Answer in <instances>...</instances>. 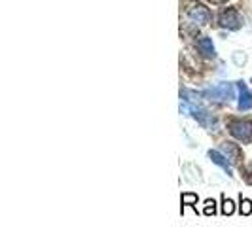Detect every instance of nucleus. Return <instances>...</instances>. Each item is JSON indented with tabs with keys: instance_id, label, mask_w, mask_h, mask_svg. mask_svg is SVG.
I'll use <instances>...</instances> for the list:
<instances>
[{
	"instance_id": "7",
	"label": "nucleus",
	"mask_w": 252,
	"mask_h": 227,
	"mask_svg": "<svg viewBox=\"0 0 252 227\" xmlns=\"http://www.w3.org/2000/svg\"><path fill=\"white\" fill-rule=\"evenodd\" d=\"M180 202H182V212H184V206H191V208H195V204H197V195L195 193H182V197H180ZM197 210V208H195Z\"/></svg>"
},
{
	"instance_id": "10",
	"label": "nucleus",
	"mask_w": 252,
	"mask_h": 227,
	"mask_svg": "<svg viewBox=\"0 0 252 227\" xmlns=\"http://www.w3.org/2000/svg\"><path fill=\"white\" fill-rule=\"evenodd\" d=\"M203 214H205V216H215L216 214V201H215V199H207V201H205Z\"/></svg>"
},
{
	"instance_id": "3",
	"label": "nucleus",
	"mask_w": 252,
	"mask_h": 227,
	"mask_svg": "<svg viewBox=\"0 0 252 227\" xmlns=\"http://www.w3.org/2000/svg\"><path fill=\"white\" fill-rule=\"evenodd\" d=\"M220 151L231 161V165L239 163L241 159H243V151H241L239 144H235V142H231V140L222 142V144H220Z\"/></svg>"
},
{
	"instance_id": "11",
	"label": "nucleus",
	"mask_w": 252,
	"mask_h": 227,
	"mask_svg": "<svg viewBox=\"0 0 252 227\" xmlns=\"http://www.w3.org/2000/svg\"><path fill=\"white\" fill-rule=\"evenodd\" d=\"M199 48H201L207 55H213V53H215V50H213V46H211V42H209V40H203V42H199Z\"/></svg>"
},
{
	"instance_id": "1",
	"label": "nucleus",
	"mask_w": 252,
	"mask_h": 227,
	"mask_svg": "<svg viewBox=\"0 0 252 227\" xmlns=\"http://www.w3.org/2000/svg\"><path fill=\"white\" fill-rule=\"evenodd\" d=\"M180 112L182 114H189V115H193L199 123H201L205 129H211V131H215L216 125H218V121H216V117L213 114H209L207 110H203L199 106H191V104H180Z\"/></svg>"
},
{
	"instance_id": "9",
	"label": "nucleus",
	"mask_w": 252,
	"mask_h": 227,
	"mask_svg": "<svg viewBox=\"0 0 252 227\" xmlns=\"http://www.w3.org/2000/svg\"><path fill=\"white\" fill-rule=\"evenodd\" d=\"M233 212H235V202L231 199H227L226 195H222V214L231 216Z\"/></svg>"
},
{
	"instance_id": "8",
	"label": "nucleus",
	"mask_w": 252,
	"mask_h": 227,
	"mask_svg": "<svg viewBox=\"0 0 252 227\" xmlns=\"http://www.w3.org/2000/svg\"><path fill=\"white\" fill-rule=\"evenodd\" d=\"M239 214L241 216L252 214V201L247 199V197H243V195H241V199H239Z\"/></svg>"
},
{
	"instance_id": "6",
	"label": "nucleus",
	"mask_w": 252,
	"mask_h": 227,
	"mask_svg": "<svg viewBox=\"0 0 252 227\" xmlns=\"http://www.w3.org/2000/svg\"><path fill=\"white\" fill-rule=\"evenodd\" d=\"M239 89H241V95H239V110H251L252 108V97L251 93L247 91V87L239 84Z\"/></svg>"
},
{
	"instance_id": "2",
	"label": "nucleus",
	"mask_w": 252,
	"mask_h": 227,
	"mask_svg": "<svg viewBox=\"0 0 252 227\" xmlns=\"http://www.w3.org/2000/svg\"><path fill=\"white\" fill-rule=\"evenodd\" d=\"M229 135L233 139L245 142V144H252V121H249V119L231 121L229 123Z\"/></svg>"
},
{
	"instance_id": "5",
	"label": "nucleus",
	"mask_w": 252,
	"mask_h": 227,
	"mask_svg": "<svg viewBox=\"0 0 252 227\" xmlns=\"http://www.w3.org/2000/svg\"><path fill=\"white\" fill-rule=\"evenodd\" d=\"M207 97H211V101H213V99H218V101H229V99H233V89H231V85H227V84H222V85L215 87L213 91H209Z\"/></svg>"
},
{
	"instance_id": "4",
	"label": "nucleus",
	"mask_w": 252,
	"mask_h": 227,
	"mask_svg": "<svg viewBox=\"0 0 252 227\" xmlns=\"http://www.w3.org/2000/svg\"><path fill=\"white\" fill-rule=\"evenodd\" d=\"M207 157H209L215 165L222 167V169L227 172V176H233V172H231V161H229L220 150H209L207 151Z\"/></svg>"
}]
</instances>
